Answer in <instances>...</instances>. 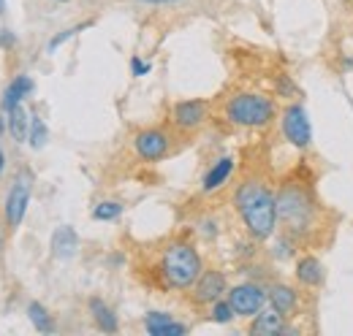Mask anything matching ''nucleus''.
<instances>
[{"label": "nucleus", "mask_w": 353, "mask_h": 336, "mask_svg": "<svg viewBox=\"0 0 353 336\" xmlns=\"http://www.w3.org/2000/svg\"><path fill=\"white\" fill-rule=\"evenodd\" d=\"M234 209L239 214L248 236L253 242H266L277 231V193L264 179H242L234 190Z\"/></svg>", "instance_id": "1"}, {"label": "nucleus", "mask_w": 353, "mask_h": 336, "mask_svg": "<svg viewBox=\"0 0 353 336\" xmlns=\"http://www.w3.org/2000/svg\"><path fill=\"white\" fill-rule=\"evenodd\" d=\"M318 217H321V209H318L315 193L305 182L288 179L280 185V190H277V228L283 233L294 236L296 242H305L318 231Z\"/></svg>", "instance_id": "2"}, {"label": "nucleus", "mask_w": 353, "mask_h": 336, "mask_svg": "<svg viewBox=\"0 0 353 336\" xmlns=\"http://www.w3.org/2000/svg\"><path fill=\"white\" fill-rule=\"evenodd\" d=\"M201 271V255L188 242H174L161 255V277L172 291H190Z\"/></svg>", "instance_id": "3"}, {"label": "nucleus", "mask_w": 353, "mask_h": 336, "mask_svg": "<svg viewBox=\"0 0 353 336\" xmlns=\"http://www.w3.org/2000/svg\"><path fill=\"white\" fill-rule=\"evenodd\" d=\"M277 117V103L261 92H236L225 103V120L239 127H266Z\"/></svg>", "instance_id": "4"}, {"label": "nucleus", "mask_w": 353, "mask_h": 336, "mask_svg": "<svg viewBox=\"0 0 353 336\" xmlns=\"http://www.w3.org/2000/svg\"><path fill=\"white\" fill-rule=\"evenodd\" d=\"M30 174L28 171H19L14 176V185L8 187L6 193V204H3V217H6V225L14 231L19 228V222L25 220V211H28V204H30Z\"/></svg>", "instance_id": "5"}, {"label": "nucleus", "mask_w": 353, "mask_h": 336, "mask_svg": "<svg viewBox=\"0 0 353 336\" xmlns=\"http://www.w3.org/2000/svg\"><path fill=\"white\" fill-rule=\"evenodd\" d=\"M280 130L285 136V141L296 149H307L312 144V125L307 120V112L299 103H288L280 114Z\"/></svg>", "instance_id": "6"}, {"label": "nucleus", "mask_w": 353, "mask_h": 336, "mask_svg": "<svg viewBox=\"0 0 353 336\" xmlns=\"http://www.w3.org/2000/svg\"><path fill=\"white\" fill-rule=\"evenodd\" d=\"M133 149L141 160L158 163V160L169 158V152H172V133L163 130V127H144V130L136 133Z\"/></svg>", "instance_id": "7"}, {"label": "nucleus", "mask_w": 353, "mask_h": 336, "mask_svg": "<svg viewBox=\"0 0 353 336\" xmlns=\"http://www.w3.org/2000/svg\"><path fill=\"white\" fill-rule=\"evenodd\" d=\"M228 301H231L236 317H253V315H259L266 306L269 293H266L264 285H259V282H242V285L228 291Z\"/></svg>", "instance_id": "8"}, {"label": "nucleus", "mask_w": 353, "mask_h": 336, "mask_svg": "<svg viewBox=\"0 0 353 336\" xmlns=\"http://www.w3.org/2000/svg\"><path fill=\"white\" fill-rule=\"evenodd\" d=\"M193 304H199V306H204V304H215L218 298L228 293V280H225V274L218 271V269H204L201 274H199V280L193 282Z\"/></svg>", "instance_id": "9"}, {"label": "nucleus", "mask_w": 353, "mask_h": 336, "mask_svg": "<svg viewBox=\"0 0 353 336\" xmlns=\"http://www.w3.org/2000/svg\"><path fill=\"white\" fill-rule=\"evenodd\" d=\"M210 117V103L201 101V98H190V101H179L172 106V123L174 127L190 133V130H199V127L207 123Z\"/></svg>", "instance_id": "10"}, {"label": "nucleus", "mask_w": 353, "mask_h": 336, "mask_svg": "<svg viewBox=\"0 0 353 336\" xmlns=\"http://www.w3.org/2000/svg\"><path fill=\"white\" fill-rule=\"evenodd\" d=\"M285 315H280L274 306H269V309H261L259 315H253V320H250V334L253 336H280V334H294L288 326H285Z\"/></svg>", "instance_id": "11"}, {"label": "nucleus", "mask_w": 353, "mask_h": 336, "mask_svg": "<svg viewBox=\"0 0 353 336\" xmlns=\"http://www.w3.org/2000/svg\"><path fill=\"white\" fill-rule=\"evenodd\" d=\"M266 293H269V306H274L280 315L294 317L299 312V291L296 288H291L285 282H274L266 288Z\"/></svg>", "instance_id": "12"}, {"label": "nucleus", "mask_w": 353, "mask_h": 336, "mask_svg": "<svg viewBox=\"0 0 353 336\" xmlns=\"http://www.w3.org/2000/svg\"><path fill=\"white\" fill-rule=\"evenodd\" d=\"M144 331L150 336H185L190 328L185 323H174L169 312H147Z\"/></svg>", "instance_id": "13"}, {"label": "nucleus", "mask_w": 353, "mask_h": 336, "mask_svg": "<svg viewBox=\"0 0 353 336\" xmlns=\"http://www.w3.org/2000/svg\"><path fill=\"white\" fill-rule=\"evenodd\" d=\"M234 168H236V160H234L231 155L218 158V160L210 166V171L204 174V179H201V190H204V193H218L223 185L231 179Z\"/></svg>", "instance_id": "14"}, {"label": "nucleus", "mask_w": 353, "mask_h": 336, "mask_svg": "<svg viewBox=\"0 0 353 336\" xmlns=\"http://www.w3.org/2000/svg\"><path fill=\"white\" fill-rule=\"evenodd\" d=\"M88 309H90V317H92V323H95L98 331H103V334H117V331H120V320H117L114 309H112L103 298L92 295V298L88 301Z\"/></svg>", "instance_id": "15"}, {"label": "nucleus", "mask_w": 353, "mask_h": 336, "mask_svg": "<svg viewBox=\"0 0 353 336\" xmlns=\"http://www.w3.org/2000/svg\"><path fill=\"white\" fill-rule=\"evenodd\" d=\"M49 247H52V255H54L57 260H71V258L77 255V250H79V236H77V231H74L71 225H60V228L52 233Z\"/></svg>", "instance_id": "16"}, {"label": "nucleus", "mask_w": 353, "mask_h": 336, "mask_svg": "<svg viewBox=\"0 0 353 336\" xmlns=\"http://www.w3.org/2000/svg\"><path fill=\"white\" fill-rule=\"evenodd\" d=\"M294 274H296V282H299V285H305V288H318V285L323 282V263H321L315 255H302V258L296 260Z\"/></svg>", "instance_id": "17"}, {"label": "nucleus", "mask_w": 353, "mask_h": 336, "mask_svg": "<svg viewBox=\"0 0 353 336\" xmlns=\"http://www.w3.org/2000/svg\"><path fill=\"white\" fill-rule=\"evenodd\" d=\"M8 130H11V138L14 141H28V133H30V117H28V112L22 109V106H17V109H11L8 112Z\"/></svg>", "instance_id": "18"}, {"label": "nucleus", "mask_w": 353, "mask_h": 336, "mask_svg": "<svg viewBox=\"0 0 353 336\" xmlns=\"http://www.w3.org/2000/svg\"><path fill=\"white\" fill-rule=\"evenodd\" d=\"M28 317L36 326V331H41V334H52L54 331V320H52L49 309H46L41 301H30L28 304Z\"/></svg>", "instance_id": "19"}, {"label": "nucleus", "mask_w": 353, "mask_h": 336, "mask_svg": "<svg viewBox=\"0 0 353 336\" xmlns=\"http://www.w3.org/2000/svg\"><path fill=\"white\" fill-rule=\"evenodd\" d=\"M296 247H299V242L294 236H288V233L280 231L274 236V242H272V258L274 260H291L296 255Z\"/></svg>", "instance_id": "20"}, {"label": "nucleus", "mask_w": 353, "mask_h": 336, "mask_svg": "<svg viewBox=\"0 0 353 336\" xmlns=\"http://www.w3.org/2000/svg\"><path fill=\"white\" fill-rule=\"evenodd\" d=\"M120 214H123V204L120 201H101V204L92 207V220H98V222H112Z\"/></svg>", "instance_id": "21"}, {"label": "nucleus", "mask_w": 353, "mask_h": 336, "mask_svg": "<svg viewBox=\"0 0 353 336\" xmlns=\"http://www.w3.org/2000/svg\"><path fill=\"white\" fill-rule=\"evenodd\" d=\"M234 317H236V312H234V306H231V301H228V298H218V301L212 304V309H210V320H212V323H218V326L231 323Z\"/></svg>", "instance_id": "22"}, {"label": "nucleus", "mask_w": 353, "mask_h": 336, "mask_svg": "<svg viewBox=\"0 0 353 336\" xmlns=\"http://www.w3.org/2000/svg\"><path fill=\"white\" fill-rule=\"evenodd\" d=\"M46 138H49V130H46L44 120L41 117H30V133H28V144L33 147V149H41L46 144Z\"/></svg>", "instance_id": "23"}, {"label": "nucleus", "mask_w": 353, "mask_h": 336, "mask_svg": "<svg viewBox=\"0 0 353 336\" xmlns=\"http://www.w3.org/2000/svg\"><path fill=\"white\" fill-rule=\"evenodd\" d=\"M88 28H92V22H90V19H88V22H82V25H74V28H65V30H60V33H57L52 41L46 43V52H54L57 46H63V43L68 41V39H74L77 33H82V30H88Z\"/></svg>", "instance_id": "24"}, {"label": "nucleus", "mask_w": 353, "mask_h": 336, "mask_svg": "<svg viewBox=\"0 0 353 336\" xmlns=\"http://www.w3.org/2000/svg\"><path fill=\"white\" fill-rule=\"evenodd\" d=\"M8 87H11V90H17V92H19L22 98H28V95H30V92L36 90V84H33V79H30L28 74H19V76H14Z\"/></svg>", "instance_id": "25"}, {"label": "nucleus", "mask_w": 353, "mask_h": 336, "mask_svg": "<svg viewBox=\"0 0 353 336\" xmlns=\"http://www.w3.org/2000/svg\"><path fill=\"white\" fill-rule=\"evenodd\" d=\"M152 71V65L150 63H144L141 57H131V74L133 76H147Z\"/></svg>", "instance_id": "26"}, {"label": "nucleus", "mask_w": 353, "mask_h": 336, "mask_svg": "<svg viewBox=\"0 0 353 336\" xmlns=\"http://www.w3.org/2000/svg\"><path fill=\"white\" fill-rule=\"evenodd\" d=\"M17 46V36L8 28H0V49H14Z\"/></svg>", "instance_id": "27"}, {"label": "nucleus", "mask_w": 353, "mask_h": 336, "mask_svg": "<svg viewBox=\"0 0 353 336\" xmlns=\"http://www.w3.org/2000/svg\"><path fill=\"white\" fill-rule=\"evenodd\" d=\"M199 228H201V233H204L207 239H215V236L221 233V231H218V222H215V220H201V225H199Z\"/></svg>", "instance_id": "28"}, {"label": "nucleus", "mask_w": 353, "mask_h": 336, "mask_svg": "<svg viewBox=\"0 0 353 336\" xmlns=\"http://www.w3.org/2000/svg\"><path fill=\"white\" fill-rule=\"evenodd\" d=\"M277 90H280L283 95H294V84L288 82V76H280V84H277Z\"/></svg>", "instance_id": "29"}, {"label": "nucleus", "mask_w": 353, "mask_h": 336, "mask_svg": "<svg viewBox=\"0 0 353 336\" xmlns=\"http://www.w3.org/2000/svg\"><path fill=\"white\" fill-rule=\"evenodd\" d=\"M139 3H150V6H166V3H179V0H139Z\"/></svg>", "instance_id": "30"}, {"label": "nucleus", "mask_w": 353, "mask_h": 336, "mask_svg": "<svg viewBox=\"0 0 353 336\" xmlns=\"http://www.w3.org/2000/svg\"><path fill=\"white\" fill-rule=\"evenodd\" d=\"M3 168H6V155H3V149H0V174H3Z\"/></svg>", "instance_id": "31"}, {"label": "nucleus", "mask_w": 353, "mask_h": 336, "mask_svg": "<svg viewBox=\"0 0 353 336\" xmlns=\"http://www.w3.org/2000/svg\"><path fill=\"white\" fill-rule=\"evenodd\" d=\"M0 17H6V0H0Z\"/></svg>", "instance_id": "32"}, {"label": "nucleus", "mask_w": 353, "mask_h": 336, "mask_svg": "<svg viewBox=\"0 0 353 336\" xmlns=\"http://www.w3.org/2000/svg\"><path fill=\"white\" fill-rule=\"evenodd\" d=\"M3 133H6V120L0 117V136H3Z\"/></svg>", "instance_id": "33"}, {"label": "nucleus", "mask_w": 353, "mask_h": 336, "mask_svg": "<svg viewBox=\"0 0 353 336\" xmlns=\"http://www.w3.org/2000/svg\"><path fill=\"white\" fill-rule=\"evenodd\" d=\"M0 250H3V236H0Z\"/></svg>", "instance_id": "34"}, {"label": "nucleus", "mask_w": 353, "mask_h": 336, "mask_svg": "<svg viewBox=\"0 0 353 336\" xmlns=\"http://www.w3.org/2000/svg\"><path fill=\"white\" fill-rule=\"evenodd\" d=\"M63 3H65V0H63Z\"/></svg>", "instance_id": "35"}]
</instances>
